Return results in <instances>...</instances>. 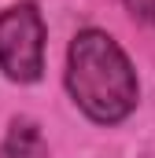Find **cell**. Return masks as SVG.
Segmentation results:
<instances>
[{
	"label": "cell",
	"instance_id": "cell-1",
	"mask_svg": "<svg viewBox=\"0 0 155 158\" xmlns=\"http://www.w3.org/2000/svg\"><path fill=\"white\" fill-rule=\"evenodd\" d=\"M67 88L74 103L100 125L129 118L137 107V74L126 52L104 30H81L67 59Z\"/></svg>",
	"mask_w": 155,
	"mask_h": 158
},
{
	"label": "cell",
	"instance_id": "cell-2",
	"mask_svg": "<svg viewBox=\"0 0 155 158\" xmlns=\"http://www.w3.org/2000/svg\"><path fill=\"white\" fill-rule=\"evenodd\" d=\"M0 70L11 81H37L44 70V22L33 4L0 11Z\"/></svg>",
	"mask_w": 155,
	"mask_h": 158
},
{
	"label": "cell",
	"instance_id": "cell-3",
	"mask_svg": "<svg viewBox=\"0 0 155 158\" xmlns=\"http://www.w3.org/2000/svg\"><path fill=\"white\" fill-rule=\"evenodd\" d=\"M0 158H48V147H44V136L33 121H15L4 147H0Z\"/></svg>",
	"mask_w": 155,
	"mask_h": 158
},
{
	"label": "cell",
	"instance_id": "cell-4",
	"mask_svg": "<svg viewBox=\"0 0 155 158\" xmlns=\"http://www.w3.org/2000/svg\"><path fill=\"white\" fill-rule=\"evenodd\" d=\"M126 7H129L133 19H140V22L155 26V0H126Z\"/></svg>",
	"mask_w": 155,
	"mask_h": 158
}]
</instances>
